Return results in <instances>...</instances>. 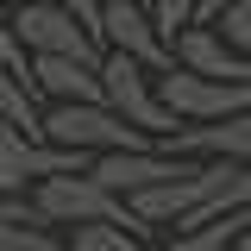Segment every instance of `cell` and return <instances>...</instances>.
Returning a JSON list of instances; mask_svg holds the SVG:
<instances>
[{"label":"cell","mask_w":251,"mask_h":251,"mask_svg":"<svg viewBox=\"0 0 251 251\" xmlns=\"http://www.w3.org/2000/svg\"><path fill=\"white\" fill-rule=\"evenodd\" d=\"M44 145L75 151L82 163H94V157H107V151H145L157 138L138 132L132 120H120L107 100H50L44 107Z\"/></svg>","instance_id":"cell-1"},{"label":"cell","mask_w":251,"mask_h":251,"mask_svg":"<svg viewBox=\"0 0 251 251\" xmlns=\"http://www.w3.org/2000/svg\"><path fill=\"white\" fill-rule=\"evenodd\" d=\"M31 207L50 220V226H88V220H113V226H132V232H145L138 220L126 214V201L113 195V188H100L88 170L38 176V182H31Z\"/></svg>","instance_id":"cell-2"},{"label":"cell","mask_w":251,"mask_h":251,"mask_svg":"<svg viewBox=\"0 0 251 251\" xmlns=\"http://www.w3.org/2000/svg\"><path fill=\"white\" fill-rule=\"evenodd\" d=\"M100 88H107V107H113L120 120H132L138 132H151V138H170V132L182 126L170 107H163L157 75L145 69V63L120 57V50H107V57H100Z\"/></svg>","instance_id":"cell-3"},{"label":"cell","mask_w":251,"mask_h":251,"mask_svg":"<svg viewBox=\"0 0 251 251\" xmlns=\"http://www.w3.org/2000/svg\"><path fill=\"white\" fill-rule=\"evenodd\" d=\"M6 25L19 31V44H25L31 57H82V63H100V38H94L75 13H63L57 0H25V6H13V19Z\"/></svg>","instance_id":"cell-4"},{"label":"cell","mask_w":251,"mask_h":251,"mask_svg":"<svg viewBox=\"0 0 251 251\" xmlns=\"http://www.w3.org/2000/svg\"><path fill=\"white\" fill-rule=\"evenodd\" d=\"M163 107L182 126H207V120H232L251 107V82H214V75H195V69H163L157 75Z\"/></svg>","instance_id":"cell-5"},{"label":"cell","mask_w":251,"mask_h":251,"mask_svg":"<svg viewBox=\"0 0 251 251\" xmlns=\"http://www.w3.org/2000/svg\"><path fill=\"white\" fill-rule=\"evenodd\" d=\"M94 38H100V50H120V57L145 63L151 75L176 69V57H170L163 31L151 25V6H145V0H107V6H100V25H94Z\"/></svg>","instance_id":"cell-6"},{"label":"cell","mask_w":251,"mask_h":251,"mask_svg":"<svg viewBox=\"0 0 251 251\" xmlns=\"http://www.w3.org/2000/svg\"><path fill=\"white\" fill-rule=\"evenodd\" d=\"M201 170V157H170L163 145H145V151H107L88 163V176L100 188H113V195H138V188H157V182H182Z\"/></svg>","instance_id":"cell-7"},{"label":"cell","mask_w":251,"mask_h":251,"mask_svg":"<svg viewBox=\"0 0 251 251\" xmlns=\"http://www.w3.org/2000/svg\"><path fill=\"white\" fill-rule=\"evenodd\" d=\"M170 157H201V163H251V107L232 120H207V126H176L170 138H157Z\"/></svg>","instance_id":"cell-8"},{"label":"cell","mask_w":251,"mask_h":251,"mask_svg":"<svg viewBox=\"0 0 251 251\" xmlns=\"http://www.w3.org/2000/svg\"><path fill=\"white\" fill-rule=\"evenodd\" d=\"M176 69H195V75H214V82H251V57H239L214 25H188L176 44H170Z\"/></svg>","instance_id":"cell-9"},{"label":"cell","mask_w":251,"mask_h":251,"mask_svg":"<svg viewBox=\"0 0 251 251\" xmlns=\"http://www.w3.org/2000/svg\"><path fill=\"white\" fill-rule=\"evenodd\" d=\"M31 94H50V100H107V88H100V63H82V57H31Z\"/></svg>","instance_id":"cell-10"},{"label":"cell","mask_w":251,"mask_h":251,"mask_svg":"<svg viewBox=\"0 0 251 251\" xmlns=\"http://www.w3.org/2000/svg\"><path fill=\"white\" fill-rule=\"evenodd\" d=\"M245 226H251V207H239V214H220V220H207V226L170 232L163 251H232L239 239H245Z\"/></svg>","instance_id":"cell-11"},{"label":"cell","mask_w":251,"mask_h":251,"mask_svg":"<svg viewBox=\"0 0 251 251\" xmlns=\"http://www.w3.org/2000/svg\"><path fill=\"white\" fill-rule=\"evenodd\" d=\"M69 251H145V232L113 226V220H88V226H69Z\"/></svg>","instance_id":"cell-12"},{"label":"cell","mask_w":251,"mask_h":251,"mask_svg":"<svg viewBox=\"0 0 251 251\" xmlns=\"http://www.w3.org/2000/svg\"><path fill=\"white\" fill-rule=\"evenodd\" d=\"M0 251H69L57 226H0Z\"/></svg>","instance_id":"cell-13"},{"label":"cell","mask_w":251,"mask_h":251,"mask_svg":"<svg viewBox=\"0 0 251 251\" xmlns=\"http://www.w3.org/2000/svg\"><path fill=\"white\" fill-rule=\"evenodd\" d=\"M151 25L163 31V44H176L195 25V0H151Z\"/></svg>","instance_id":"cell-14"},{"label":"cell","mask_w":251,"mask_h":251,"mask_svg":"<svg viewBox=\"0 0 251 251\" xmlns=\"http://www.w3.org/2000/svg\"><path fill=\"white\" fill-rule=\"evenodd\" d=\"M214 31L226 38V44H232V50H239V57H251V0H239V6H226V13L214 19Z\"/></svg>","instance_id":"cell-15"},{"label":"cell","mask_w":251,"mask_h":251,"mask_svg":"<svg viewBox=\"0 0 251 251\" xmlns=\"http://www.w3.org/2000/svg\"><path fill=\"white\" fill-rule=\"evenodd\" d=\"M0 226H50V220L31 207V195H6L0 188Z\"/></svg>","instance_id":"cell-16"},{"label":"cell","mask_w":251,"mask_h":251,"mask_svg":"<svg viewBox=\"0 0 251 251\" xmlns=\"http://www.w3.org/2000/svg\"><path fill=\"white\" fill-rule=\"evenodd\" d=\"M57 6H63V13H75V19H82V25H100V6H107V0H57Z\"/></svg>","instance_id":"cell-17"},{"label":"cell","mask_w":251,"mask_h":251,"mask_svg":"<svg viewBox=\"0 0 251 251\" xmlns=\"http://www.w3.org/2000/svg\"><path fill=\"white\" fill-rule=\"evenodd\" d=\"M226 6H239V0H195V25H214Z\"/></svg>","instance_id":"cell-18"},{"label":"cell","mask_w":251,"mask_h":251,"mask_svg":"<svg viewBox=\"0 0 251 251\" xmlns=\"http://www.w3.org/2000/svg\"><path fill=\"white\" fill-rule=\"evenodd\" d=\"M0 6H25V0H0Z\"/></svg>","instance_id":"cell-19"},{"label":"cell","mask_w":251,"mask_h":251,"mask_svg":"<svg viewBox=\"0 0 251 251\" xmlns=\"http://www.w3.org/2000/svg\"><path fill=\"white\" fill-rule=\"evenodd\" d=\"M239 245H251V226H245V239H239Z\"/></svg>","instance_id":"cell-20"},{"label":"cell","mask_w":251,"mask_h":251,"mask_svg":"<svg viewBox=\"0 0 251 251\" xmlns=\"http://www.w3.org/2000/svg\"><path fill=\"white\" fill-rule=\"evenodd\" d=\"M232 251H251V245H232Z\"/></svg>","instance_id":"cell-21"},{"label":"cell","mask_w":251,"mask_h":251,"mask_svg":"<svg viewBox=\"0 0 251 251\" xmlns=\"http://www.w3.org/2000/svg\"><path fill=\"white\" fill-rule=\"evenodd\" d=\"M145 6H151V0H145Z\"/></svg>","instance_id":"cell-22"}]
</instances>
